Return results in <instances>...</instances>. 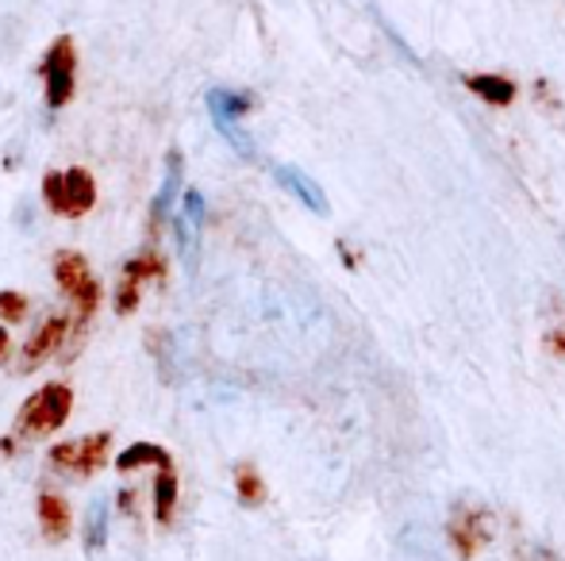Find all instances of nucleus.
I'll use <instances>...</instances> for the list:
<instances>
[{
  "mask_svg": "<svg viewBox=\"0 0 565 561\" xmlns=\"http://www.w3.org/2000/svg\"><path fill=\"white\" fill-rule=\"evenodd\" d=\"M54 281H58V289L74 300L70 335L85 338V327H89L93 315H97V308H100V281L93 278L89 262H85L77 250H62V255L54 258Z\"/></svg>",
  "mask_w": 565,
  "mask_h": 561,
  "instance_id": "f257e3e1",
  "label": "nucleus"
},
{
  "mask_svg": "<svg viewBox=\"0 0 565 561\" xmlns=\"http://www.w3.org/2000/svg\"><path fill=\"white\" fill-rule=\"evenodd\" d=\"M70 412H74V392H70V385H62V381L43 385L35 397H28V404L15 416V439H23V442L43 439V434L66 427Z\"/></svg>",
  "mask_w": 565,
  "mask_h": 561,
  "instance_id": "f03ea898",
  "label": "nucleus"
},
{
  "mask_svg": "<svg viewBox=\"0 0 565 561\" xmlns=\"http://www.w3.org/2000/svg\"><path fill=\"white\" fill-rule=\"evenodd\" d=\"M43 204L54 212V216L66 219H82L97 208V181H93L89 170L74 165V170H51L43 177Z\"/></svg>",
  "mask_w": 565,
  "mask_h": 561,
  "instance_id": "7ed1b4c3",
  "label": "nucleus"
},
{
  "mask_svg": "<svg viewBox=\"0 0 565 561\" xmlns=\"http://www.w3.org/2000/svg\"><path fill=\"white\" fill-rule=\"evenodd\" d=\"M46 82V108L58 112L74 100V89H77V46L70 35H58L51 43V51L43 54V66H39Z\"/></svg>",
  "mask_w": 565,
  "mask_h": 561,
  "instance_id": "20e7f679",
  "label": "nucleus"
},
{
  "mask_svg": "<svg viewBox=\"0 0 565 561\" xmlns=\"http://www.w3.org/2000/svg\"><path fill=\"white\" fill-rule=\"evenodd\" d=\"M254 108V93H231V89H212L209 93V112L216 131L231 142V150L243 158H254V139L243 131V116Z\"/></svg>",
  "mask_w": 565,
  "mask_h": 561,
  "instance_id": "39448f33",
  "label": "nucleus"
},
{
  "mask_svg": "<svg viewBox=\"0 0 565 561\" xmlns=\"http://www.w3.org/2000/svg\"><path fill=\"white\" fill-rule=\"evenodd\" d=\"M108 446H113V434H82V439H66L58 446H51V465L58 473H70V477H93V473L105 465Z\"/></svg>",
  "mask_w": 565,
  "mask_h": 561,
  "instance_id": "423d86ee",
  "label": "nucleus"
},
{
  "mask_svg": "<svg viewBox=\"0 0 565 561\" xmlns=\"http://www.w3.org/2000/svg\"><path fill=\"white\" fill-rule=\"evenodd\" d=\"M201 227H204L201 188H181V212L173 219V231H178V255L189 273H196V266H201Z\"/></svg>",
  "mask_w": 565,
  "mask_h": 561,
  "instance_id": "0eeeda50",
  "label": "nucleus"
},
{
  "mask_svg": "<svg viewBox=\"0 0 565 561\" xmlns=\"http://www.w3.org/2000/svg\"><path fill=\"white\" fill-rule=\"evenodd\" d=\"M70 338V315H51V320L43 323V327L35 331V335L23 343L20 350V374H31V369L43 366L51 354H58L62 346H66Z\"/></svg>",
  "mask_w": 565,
  "mask_h": 561,
  "instance_id": "6e6552de",
  "label": "nucleus"
},
{
  "mask_svg": "<svg viewBox=\"0 0 565 561\" xmlns=\"http://www.w3.org/2000/svg\"><path fill=\"white\" fill-rule=\"evenodd\" d=\"M274 177H277V185L285 188V193H292L300 204H305L308 212H316V216H328V193H323L320 185H316L312 177H308L305 170H297V165H277L274 170Z\"/></svg>",
  "mask_w": 565,
  "mask_h": 561,
  "instance_id": "1a4fd4ad",
  "label": "nucleus"
},
{
  "mask_svg": "<svg viewBox=\"0 0 565 561\" xmlns=\"http://www.w3.org/2000/svg\"><path fill=\"white\" fill-rule=\"evenodd\" d=\"M181 188H185V158H181V150L173 147L170 154H166L162 188H158L154 204H150V219H154V224H162V219L170 216V212H173V201L181 196Z\"/></svg>",
  "mask_w": 565,
  "mask_h": 561,
  "instance_id": "9d476101",
  "label": "nucleus"
},
{
  "mask_svg": "<svg viewBox=\"0 0 565 561\" xmlns=\"http://www.w3.org/2000/svg\"><path fill=\"white\" fill-rule=\"evenodd\" d=\"M39 527H43L46 542H66L70 535V504L58 493L39 496Z\"/></svg>",
  "mask_w": 565,
  "mask_h": 561,
  "instance_id": "9b49d317",
  "label": "nucleus"
},
{
  "mask_svg": "<svg viewBox=\"0 0 565 561\" xmlns=\"http://www.w3.org/2000/svg\"><path fill=\"white\" fill-rule=\"evenodd\" d=\"M142 465H158V470H166V465H173V457H170V450L154 446V442H131V446L116 457L119 473H135V470H142Z\"/></svg>",
  "mask_w": 565,
  "mask_h": 561,
  "instance_id": "f8f14e48",
  "label": "nucleus"
},
{
  "mask_svg": "<svg viewBox=\"0 0 565 561\" xmlns=\"http://www.w3.org/2000/svg\"><path fill=\"white\" fill-rule=\"evenodd\" d=\"M108 511H113V504L105 500V496H97V500L89 504V511H85V550L89 554H100V550L108 547Z\"/></svg>",
  "mask_w": 565,
  "mask_h": 561,
  "instance_id": "ddd939ff",
  "label": "nucleus"
},
{
  "mask_svg": "<svg viewBox=\"0 0 565 561\" xmlns=\"http://www.w3.org/2000/svg\"><path fill=\"white\" fill-rule=\"evenodd\" d=\"M466 89L477 93L481 100H489V105H512L515 100V85L500 74H469Z\"/></svg>",
  "mask_w": 565,
  "mask_h": 561,
  "instance_id": "4468645a",
  "label": "nucleus"
},
{
  "mask_svg": "<svg viewBox=\"0 0 565 561\" xmlns=\"http://www.w3.org/2000/svg\"><path fill=\"white\" fill-rule=\"evenodd\" d=\"M173 511H178V473H173V465H166V470H158L154 481V519L170 527Z\"/></svg>",
  "mask_w": 565,
  "mask_h": 561,
  "instance_id": "2eb2a0df",
  "label": "nucleus"
},
{
  "mask_svg": "<svg viewBox=\"0 0 565 561\" xmlns=\"http://www.w3.org/2000/svg\"><path fill=\"white\" fill-rule=\"evenodd\" d=\"M124 273L131 281L147 284V281H162L166 278V262L158 250H142V255H135L131 262H124Z\"/></svg>",
  "mask_w": 565,
  "mask_h": 561,
  "instance_id": "dca6fc26",
  "label": "nucleus"
},
{
  "mask_svg": "<svg viewBox=\"0 0 565 561\" xmlns=\"http://www.w3.org/2000/svg\"><path fill=\"white\" fill-rule=\"evenodd\" d=\"M235 493L246 508H258V504L266 500V485H262V477H258L254 465H238L235 470Z\"/></svg>",
  "mask_w": 565,
  "mask_h": 561,
  "instance_id": "f3484780",
  "label": "nucleus"
},
{
  "mask_svg": "<svg viewBox=\"0 0 565 561\" xmlns=\"http://www.w3.org/2000/svg\"><path fill=\"white\" fill-rule=\"evenodd\" d=\"M450 535H454V542H458V550H461V558H469L477 547L484 542V531H481V516H466V519H454V527H450Z\"/></svg>",
  "mask_w": 565,
  "mask_h": 561,
  "instance_id": "a211bd4d",
  "label": "nucleus"
},
{
  "mask_svg": "<svg viewBox=\"0 0 565 561\" xmlns=\"http://www.w3.org/2000/svg\"><path fill=\"white\" fill-rule=\"evenodd\" d=\"M23 315H28V296H23V292H12V289L0 292V320L20 323Z\"/></svg>",
  "mask_w": 565,
  "mask_h": 561,
  "instance_id": "6ab92c4d",
  "label": "nucleus"
},
{
  "mask_svg": "<svg viewBox=\"0 0 565 561\" xmlns=\"http://www.w3.org/2000/svg\"><path fill=\"white\" fill-rule=\"evenodd\" d=\"M139 289H142V284L131 281L127 273L119 278V289H116V312L119 315H131L135 308H139Z\"/></svg>",
  "mask_w": 565,
  "mask_h": 561,
  "instance_id": "aec40b11",
  "label": "nucleus"
},
{
  "mask_svg": "<svg viewBox=\"0 0 565 561\" xmlns=\"http://www.w3.org/2000/svg\"><path fill=\"white\" fill-rule=\"evenodd\" d=\"M119 508H124V511H135V493H131V488H124V493H119Z\"/></svg>",
  "mask_w": 565,
  "mask_h": 561,
  "instance_id": "412c9836",
  "label": "nucleus"
},
{
  "mask_svg": "<svg viewBox=\"0 0 565 561\" xmlns=\"http://www.w3.org/2000/svg\"><path fill=\"white\" fill-rule=\"evenodd\" d=\"M8 354V327H0V358Z\"/></svg>",
  "mask_w": 565,
  "mask_h": 561,
  "instance_id": "4be33fe9",
  "label": "nucleus"
}]
</instances>
